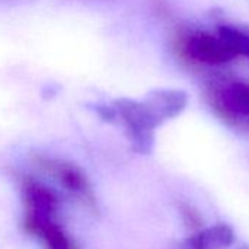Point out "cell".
I'll list each match as a JSON object with an SVG mask.
<instances>
[{"label":"cell","instance_id":"obj_1","mask_svg":"<svg viewBox=\"0 0 249 249\" xmlns=\"http://www.w3.org/2000/svg\"><path fill=\"white\" fill-rule=\"evenodd\" d=\"M27 229L38 234L49 249H75L65 230L53 218L56 198L44 188L31 185L27 189Z\"/></svg>","mask_w":249,"mask_h":249},{"label":"cell","instance_id":"obj_2","mask_svg":"<svg viewBox=\"0 0 249 249\" xmlns=\"http://www.w3.org/2000/svg\"><path fill=\"white\" fill-rule=\"evenodd\" d=\"M116 116L122 120L128 138L134 145V150L147 154L153 148L154 137L153 132L160 126V122L147 103L135 101L129 98H119L114 101Z\"/></svg>","mask_w":249,"mask_h":249},{"label":"cell","instance_id":"obj_3","mask_svg":"<svg viewBox=\"0 0 249 249\" xmlns=\"http://www.w3.org/2000/svg\"><path fill=\"white\" fill-rule=\"evenodd\" d=\"M183 53L194 62L211 66H220L237 57L231 47L220 36L214 37L207 33L189 36L183 43Z\"/></svg>","mask_w":249,"mask_h":249},{"label":"cell","instance_id":"obj_4","mask_svg":"<svg viewBox=\"0 0 249 249\" xmlns=\"http://www.w3.org/2000/svg\"><path fill=\"white\" fill-rule=\"evenodd\" d=\"M213 103L215 108L230 120L245 123L249 128V84L248 82H224L213 91Z\"/></svg>","mask_w":249,"mask_h":249},{"label":"cell","instance_id":"obj_5","mask_svg":"<svg viewBox=\"0 0 249 249\" xmlns=\"http://www.w3.org/2000/svg\"><path fill=\"white\" fill-rule=\"evenodd\" d=\"M160 123L176 117L188 104V97L179 89H159L144 100Z\"/></svg>","mask_w":249,"mask_h":249},{"label":"cell","instance_id":"obj_6","mask_svg":"<svg viewBox=\"0 0 249 249\" xmlns=\"http://www.w3.org/2000/svg\"><path fill=\"white\" fill-rule=\"evenodd\" d=\"M234 240V233L227 224L207 227L188 237L180 249H227Z\"/></svg>","mask_w":249,"mask_h":249},{"label":"cell","instance_id":"obj_7","mask_svg":"<svg viewBox=\"0 0 249 249\" xmlns=\"http://www.w3.org/2000/svg\"><path fill=\"white\" fill-rule=\"evenodd\" d=\"M218 36L231 47V50L236 53V56H243L249 59V36L243 31L230 27V25H221L218 27Z\"/></svg>","mask_w":249,"mask_h":249},{"label":"cell","instance_id":"obj_8","mask_svg":"<svg viewBox=\"0 0 249 249\" xmlns=\"http://www.w3.org/2000/svg\"><path fill=\"white\" fill-rule=\"evenodd\" d=\"M60 179L69 191L76 192V194L87 192V182L84 176L73 167H63L60 170Z\"/></svg>","mask_w":249,"mask_h":249}]
</instances>
